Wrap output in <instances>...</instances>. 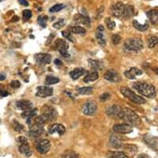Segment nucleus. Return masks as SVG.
<instances>
[{
	"label": "nucleus",
	"instance_id": "nucleus-26",
	"mask_svg": "<svg viewBox=\"0 0 158 158\" xmlns=\"http://www.w3.org/2000/svg\"><path fill=\"white\" fill-rule=\"evenodd\" d=\"M98 78H99V75H98V72H97V71L89 72V73L85 75V79H84V82H93V81H95Z\"/></svg>",
	"mask_w": 158,
	"mask_h": 158
},
{
	"label": "nucleus",
	"instance_id": "nucleus-12",
	"mask_svg": "<svg viewBox=\"0 0 158 158\" xmlns=\"http://www.w3.org/2000/svg\"><path fill=\"white\" fill-rule=\"evenodd\" d=\"M53 94V89L49 86H40L37 90L36 95L41 98H46V97L51 96Z\"/></svg>",
	"mask_w": 158,
	"mask_h": 158
},
{
	"label": "nucleus",
	"instance_id": "nucleus-37",
	"mask_svg": "<svg viewBox=\"0 0 158 158\" xmlns=\"http://www.w3.org/2000/svg\"><path fill=\"white\" fill-rule=\"evenodd\" d=\"M123 146L127 152H129L131 154H134L135 152L138 151V147L135 145H133V144H126L125 146Z\"/></svg>",
	"mask_w": 158,
	"mask_h": 158
},
{
	"label": "nucleus",
	"instance_id": "nucleus-57",
	"mask_svg": "<svg viewBox=\"0 0 158 158\" xmlns=\"http://www.w3.org/2000/svg\"><path fill=\"white\" fill-rule=\"evenodd\" d=\"M3 1H4V0H0V2H3Z\"/></svg>",
	"mask_w": 158,
	"mask_h": 158
},
{
	"label": "nucleus",
	"instance_id": "nucleus-15",
	"mask_svg": "<svg viewBox=\"0 0 158 158\" xmlns=\"http://www.w3.org/2000/svg\"><path fill=\"white\" fill-rule=\"evenodd\" d=\"M42 112H43V114H45L48 118L49 121L55 120L57 117V113L55 110V108H53L51 106L45 105L42 108Z\"/></svg>",
	"mask_w": 158,
	"mask_h": 158
},
{
	"label": "nucleus",
	"instance_id": "nucleus-17",
	"mask_svg": "<svg viewBox=\"0 0 158 158\" xmlns=\"http://www.w3.org/2000/svg\"><path fill=\"white\" fill-rule=\"evenodd\" d=\"M48 132L51 134H54V133H58L59 135H63L65 132V128L62 124H59V123H55L49 128Z\"/></svg>",
	"mask_w": 158,
	"mask_h": 158
},
{
	"label": "nucleus",
	"instance_id": "nucleus-33",
	"mask_svg": "<svg viewBox=\"0 0 158 158\" xmlns=\"http://www.w3.org/2000/svg\"><path fill=\"white\" fill-rule=\"evenodd\" d=\"M37 113V108H32V109H29L27 111H23V113L22 114V117L23 118H34L36 116Z\"/></svg>",
	"mask_w": 158,
	"mask_h": 158
},
{
	"label": "nucleus",
	"instance_id": "nucleus-55",
	"mask_svg": "<svg viewBox=\"0 0 158 158\" xmlns=\"http://www.w3.org/2000/svg\"><path fill=\"white\" fill-rule=\"evenodd\" d=\"M55 64L58 65H61L62 62H61V61H60L59 59H56V61H55Z\"/></svg>",
	"mask_w": 158,
	"mask_h": 158
},
{
	"label": "nucleus",
	"instance_id": "nucleus-31",
	"mask_svg": "<svg viewBox=\"0 0 158 158\" xmlns=\"http://www.w3.org/2000/svg\"><path fill=\"white\" fill-rule=\"evenodd\" d=\"M132 24H133V26H134L136 29H138V31H141V32H145L146 30L148 29V24L147 23H145L144 24H141L138 23V21L134 20L132 22Z\"/></svg>",
	"mask_w": 158,
	"mask_h": 158
},
{
	"label": "nucleus",
	"instance_id": "nucleus-5",
	"mask_svg": "<svg viewBox=\"0 0 158 158\" xmlns=\"http://www.w3.org/2000/svg\"><path fill=\"white\" fill-rule=\"evenodd\" d=\"M97 109H98L97 103L94 100H90L83 105L82 112L83 114H85V115L92 116V115H94L96 114Z\"/></svg>",
	"mask_w": 158,
	"mask_h": 158
},
{
	"label": "nucleus",
	"instance_id": "nucleus-34",
	"mask_svg": "<svg viewBox=\"0 0 158 158\" xmlns=\"http://www.w3.org/2000/svg\"><path fill=\"white\" fill-rule=\"evenodd\" d=\"M70 33H75V34H81V35H84L86 32V30L85 28L82 27V26H72L70 28Z\"/></svg>",
	"mask_w": 158,
	"mask_h": 158
},
{
	"label": "nucleus",
	"instance_id": "nucleus-27",
	"mask_svg": "<svg viewBox=\"0 0 158 158\" xmlns=\"http://www.w3.org/2000/svg\"><path fill=\"white\" fill-rule=\"evenodd\" d=\"M89 65L91 69H93L94 71L102 70L103 64L100 61H95V60H89Z\"/></svg>",
	"mask_w": 158,
	"mask_h": 158
},
{
	"label": "nucleus",
	"instance_id": "nucleus-58",
	"mask_svg": "<svg viewBox=\"0 0 158 158\" xmlns=\"http://www.w3.org/2000/svg\"><path fill=\"white\" fill-rule=\"evenodd\" d=\"M0 123H1V119H0Z\"/></svg>",
	"mask_w": 158,
	"mask_h": 158
},
{
	"label": "nucleus",
	"instance_id": "nucleus-9",
	"mask_svg": "<svg viewBox=\"0 0 158 158\" xmlns=\"http://www.w3.org/2000/svg\"><path fill=\"white\" fill-rule=\"evenodd\" d=\"M133 130V128L129 123H123V124H116L114 126V131L121 133V134H128L131 133Z\"/></svg>",
	"mask_w": 158,
	"mask_h": 158
},
{
	"label": "nucleus",
	"instance_id": "nucleus-39",
	"mask_svg": "<svg viewBox=\"0 0 158 158\" xmlns=\"http://www.w3.org/2000/svg\"><path fill=\"white\" fill-rule=\"evenodd\" d=\"M65 5L64 4H62V3H59V4H56V5H54L53 7H51L50 9H49V11L51 12H57L59 11H61L62 9L65 8Z\"/></svg>",
	"mask_w": 158,
	"mask_h": 158
},
{
	"label": "nucleus",
	"instance_id": "nucleus-54",
	"mask_svg": "<svg viewBox=\"0 0 158 158\" xmlns=\"http://www.w3.org/2000/svg\"><path fill=\"white\" fill-rule=\"evenodd\" d=\"M51 37H54V34H51V35H50V37H48V41H47V45H49L51 43Z\"/></svg>",
	"mask_w": 158,
	"mask_h": 158
},
{
	"label": "nucleus",
	"instance_id": "nucleus-43",
	"mask_svg": "<svg viewBox=\"0 0 158 158\" xmlns=\"http://www.w3.org/2000/svg\"><path fill=\"white\" fill-rule=\"evenodd\" d=\"M62 36H63L65 38H66L67 40L71 41V42H75V38L73 37V36L71 35L70 32H66V31H63V32H62Z\"/></svg>",
	"mask_w": 158,
	"mask_h": 158
},
{
	"label": "nucleus",
	"instance_id": "nucleus-29",
	"mask_svg": "<svg viewBox=\"0 0 158 158\" xmlns=\"http://www.w3.org/2000/svg\"><path fill=\"white\" fill-rule=\"evenodd\" d=\"M61 158H79V155L73 150H66L62 153Z\"/></svg>",
	"mask_w": 158,
	"mask_h": 158
},
{
	"label": "nucleus",
	"instance_id": "nucleus-3",
	"mask_svg": "<svg viewBox=\"0 0 158 158\" xmlns=\"http://www.w3.org/2000/svg\"><path fill=\"white\" fill-rule=\"evenodd\" d=\"M120 91L123 96L126 97L127 99H128L130 101L138 104H142L146 103V100H144L142 97L139 96L138 94H136L134 92H132L131 90L128 87H121Z\"/></svg>",
	"mask_w": 158,
	"mask_h": 158
},
{
	"label": "nucleus",
	"instance_id": "nucleus-11",
	"mask_svg": "<svg viewBox=\"0 0 158 158\" xmlns=\"http://www.w3.org/2000/svg\"><path fill=\"white\" fill-rule=\"evenodd\" d=\"M104 79L110 81V82H119L121 80V76L118 74L117 70L111 69L108 70L105 74H104Z\"/></svg>",
	"mask_w": 158,
	"mask_h": 158
},
{
	"label": "nucleus",
	"instance_id": "nucleus-36",
	"mask_svg": "<svg viewBox=\"0 0 158 158\" xmlns=\"http://www.w3.org/2000/svg\"><path fill=\"white\" fill-rule=\"evenodd\" d=\"M77 92L79 94H83V95H88L91 94L93 93V88L92 87H82V88L77 89Z\"/></svg>",
	"mask_w": 158,
	"mask_h": 158
},
{
	"label": "nucleus",
	"instance_id": "nucleus-8",
	"mask_svg": "<svg viewBox=\"0 0 158 158\" xmlns=\"http://www.w3.org/2000/svg\"><path fill=\"white\" fill-rule=\"evenodd\" d=\"M36 149L41 154H46L51 148V142L47 139H41L36 142Z\"/></svg>",
	"mask_w": 158,
	"mask_h": 158
},
{
	"label": "nucleus",
	"instance_id": "nucleus-48",
	"mask_svg": "<svg viewBox=\"0 0 158 158\" xmlns=\"http://www.w3.org/2000/svg\"><path fill=\"white\" fill-rule=\"evenodd\" d=\"M109 99H110V94L109 93H104L100 96V100L102 101H106V100H109Z\"/></svg>",
	"mask_w": 158,
	"mask_h": 158
},
{
	"label": "nucleus",
	"instance_id": "nucleus-41",
	"mask_svg": "<svg viewBox=\"0 0 158 158\" xmlns=\"http://www.w3.org/2000/svg\"><path fill=\"white\" fill-rule=\"evenodd\" d=\"M105 24L106 26L108 27L109 30H114L115 28V22L110 19L109 18L105 19Z\"/></svg>",
	"mask_w": 158,
	"mask_h": 158
},
{
	"label": "nucleus",
	"instance_id": "nucleus-44",
	"mask_svg": "<svg viewBox=\"0 0 158 158\" xmlns=\"http://www.w3.org/2000/svg\"><path fill=\"white\" fill-rule=\"evenodd\" d=\"M23 15L24 21L29 20L30 18H32V11H31V10H28V9L24 10L23 12Z\"/></svg>",
	"mask_w": 158,
	"mask_h": 158
},
{
	"label": "nucleus",
	"instance_id": "nucleus-25",
	"mask_svg": "<svg viewBox=\"0 0 158 158\" xmlns=\"http://www.w3.org/2000/svg\"><path fill=\"white\" fill-rule=\"evenodd\" d=\"M48 121H49L48 118H47L45 114H42L41 115H40V116H38V117H37L36 118H34V125L43 128L45 123H47Z\"/></svg>",
	"mask_w": 158,
	"mask_h": 158
},
{
	"label": "nucleus",
	"instance_id": "nucleus-20",
	"mask_svg": "<svg viewBox=\"0 0 158 158\" xmlns=\"http://www.w3.org/2000/svg\"><path fill=\"white\" fill-rule=\"evenodd\" d=\"M144 142L147 144V146L153 149H156L158 147V139L151 135H146L144 137Z\"/></svg>",
	"mask_w": 158,
	"mask_h": 158
},
{
	"label": "nucleus",
	"instance_id": "nucleus-10",
	"mask_svg": "<svg viewBox=\"0 0 158 158\" xmlns=\"http://www.w3.org/2000/svg\"><path fill=\"white\" fill-rule=\"evenodd\" d=\"M124 4L122 3H118L111 7V14L115 18H123L124 12Z\"/></svg>",
	"mask_w": 158,
	"mask_h": 158
},
{
	"label": "nucleus",
	"instance_id": "nucleus-38",
	"mask_svg": "<svg viewBox=\"0 0 158 158\" xmlns=\"http://www.w3.org/2000/svg\"><path fill=\"white\" fill-rule=\"evenodd\" d=\"M157 44L158 37H156V36H149V37H148V47L150 48H152Z\"/></svg>",
	"mask_w": 158,
	"mask_h": 158
},
{
	"label": "nucleus",
	"instance_id": "nucleus-13",
	"mask_svg": "<svg viewBox=\"0 0 158 158\" xmlns=\"http://www.w3.org/2000/svg\"><path fill=\"white\" fill-rule=\"evenodd\" d=\"M121 112H122V108H120L119 106L116 105V104H114V105L107 108L106 114H108V116H109L110 118H120Z\"/></svg>",
	"mask_w": 158,
	"mask_h": 158
},
{
	"label": "nucleus",
	"instance_id": "nucleus-46",
	"mask_svg": "<svg viewBox=\"0 0 158 158\" xmlns=\"http://www.w3.org/2000/svg\"><path fill=\"white\" fill-rule=\"evenodd\" d=\"M121 41V37L119 35H114L112 36V42L114 45H118L119 44V42Z\"/></svg>",
	"mask_w": 158,
	"mask_h": 158
},
{
	"label": "nucleus",
	"instance_id": "nucleus-21",
	"mask_svg": "<svg viewBox=\"0 0 158 158\" xmlns=\"http://www.w3.org/2000/svg\"><path fill=\"white\" fill-rule=\"evenodd\" d=\"M109 144H110V146H111L112 147L116 148V149L121 148V147L123 146V142H122L121 138L118 137L116 135H112L111 137H110Z\"/></svg>",
	"mask_w": 158,
	"mask_h": 158
},
{
	"label": "nucleus",
	"instance_id": "nucleus-22",
	"mask_svg": "<svg viewBox=\"0 0 158 158\" xmlns=\"http://www.w3.org/2000/svg\"><path fill=\"white\" fill-rule=\"evenodd\" d=\"M146 16L151 22V23L153 25H157L158 24V10L156 9H152L148 12H146Z\"/></svg>",
	"mask_w": 158,
	"mask_h": 158
},
{
	"label": "nucleus",
	"instance_id": "nucleus-1",
	"mask_svg": "<svg viewBox=\"0 0 158 158\" xmlns=\"http://www.w3.org/2000/svg\"><path fill=\"white\" fill-rule=\"evenodd\" d=\"M132 87L138 90L141 94L147 98H154L156 96V89L152 85L146 82H135L132 84Z\"/></svg>",
	"mask_w": 158,
	"mask_h": 158
},
{
	"label": "nucleus",
	"instance_id": "nucleus-52",
	"mask_svg": "<svg viewBox=\"0 0 158 158\" xmlns=\"http://www.w3.org/2000/svg\"><path fill=\"white\" fill-rule=\"evenodd\" d=\"M6 79V75L4 73H0V81H3Z\"/></svg>",
	"mask_w": 158,
	"mask_h": 158
},
{
	"label": "nucleus",
	"instance_id": "nucleus-28",
	"mask_svg": "<svg viewBox=\"0 0 158 158\" xmlns=\"http://www.w3.org/2000/svg\"><path fill=\"white\" fill-rule=\"evenodd\" d=\"M85 74V70L82 68H76L70 72V77L73 79H77Z\"/></svg>",
	"mask_w": 158,
	"mask_h": 158
},
{
	"label": "nucleus",
	"instance_id": "nucleus-23",
	"mask_svg": "<svg viewBox=\"0 0 158 158\" xmlns=\"http://www.w3.org/2000/svg\"><path fill=\"white\" fill-rule=\"evenodd\" d=\"M74 21L76 23L83 24V25H86V26H90V20L88 17H86L85 15L82 14H76L74 18Z\"/></svg>",
	"mask_w": 158,
	"mask_h": 158
},
{
	"label": "nucleus",
	"instance_id": "nucleus-14",
	"mask_svg": "<svg viewBox=\"0 0 158 158\" xmlns=\"http://www.w3.org/2000/svg\"><path fill=\"white\" fill-rule=\"evenodd\" d=\"M35 59L39 64L47 65L51 61V56L47 53H38L35 55Z\"/></svg>",
	"mask_w": 158,
	"mask_h": 158
},
{
	"label": "nucleus",
	"instance_id": "nucleus-56",
	"mask_svg": "<svg viewBox=\"0 0 158 158\" xmlns=\"http://www.w3.org/2000/svg\"><path fill=\"white\" fill-rule=\"evenodd\" d=\"M153 70L155 71V73L156 74V75H158V68H155V69H153Z\"/></svg>",
	"mask_w": 158,
	"mask_h": 158
},
{
	"label": "nucleus",
	"instance_id": "nucleus-16",
	"mask_svg": "<svg viewBox=\"0 0 158 158\" xmlns=\"http://www.w3.org/2000/svg\"><path fill=\"white\" fill-rule=\"evenodd\" d=\"M142 75V70H139L138 68L132 67L130 70H126L124 72V75L129 79H135L137 76H139Z\"/></svg>",
	"mask_w": 158,
	"mask_h": 158
},
{
	"label": "nucleus",
	"instance_id": "nucleus-18",
	"mask_svg": "<svg viewBox=\"0 0 158 158\" xmlns=\"http://www.w3.org/2000/svg\"><path fill=\"white\" fill-rule=\"evenodd\" d=\"M16 105L18 108L22 109L23 111H27L29 109H32L33 107V104L31 101L26 100H21L17 101Z\"/></svg>",
	"mask_w": 158,
	"mask_h": 158
},
{
	"label": "nucleus",
	"instance_id": "nucleus-6",
	"mask_svg": "<svg viewBox=\"0 0 158 158\" xmlns=\"http://www.w3.org/2000/svg\"><path fill=\"white\" fill-rule=\"evenodd\" d=\"M55 47L60 51V53L61 54V56H63L64 57H69L70 56V54L68 52L69 45L65 40H63V39H57L55 41Z\"/></svg>",
	"mask_w": 158,
	"mask_h": 158
},
{
	"label": "nucleus",
	"instance_id": "nucleus-51",
	"mask_svg": "<svg viewBox=\"0 0 158 158\" xmlns=\"http://www.w3.org/2000/svg\"><path fill=\"white\" fill-rule=\"evenodd\" d=\"M18 2L20 3V4L23 5V6H28V2L26 0H18Z\"/></svg>",
	"mask_w": 158,
	"mask_h": 158
},
{
	"label": "nucleus",
	"instance_id": "nucleus-53",
	"mask_svg": "<svg viewBox=\"0 0 158 158\" xmlns=\"http://www.w3.org/2000/svg\"><path fill=\"white\" fill-rule=\"evenodd\" d=\"M137 158H151L149 156L146 155V154H142V155H139Z\"/></svg>",
	"mask_w": 158,
	"mask_h": 158
},
{
	"label": "nucleus",
	"instance_id": "nucleus-7",
	"mask_svg": "<svg viewBox=\"0 0 158 158\" xmlns=\"http://www.w3.org/2000/svg\"><path fill=\"white\" fill-rule=\"evenodd\" d=\"M96 40L98 43L101 47H105L107 41H106V35H105V28L103 25H100L97 27L96 33H95Z\"/></svg>",
	"mask_w": 158,
	"mask_h": 158
},
{
	"label": "nucleus",
	"instance_id": "nucleus-19",
	"mask_svg": "<svg viewBox=\"0 0 158 158\" xmlns=\"http://www.w3.org/2000/svg\"><path fill=\"white\" fill-rule=\"evenodd\" d=\"M44 129L41 127H38V126H34L32 127V128H30V132L29 135L30 137L34 138H41L42 135L44 134Z\"/></svg>",
	"mask_w": 158,
	"mask_h": 158
},
{
	"label": "nucleus",
	"instance_id": "nucleus-32",
	"mask_svg": "<svg viewBox=\"0 0 158 158\" xmlns=\"http://www.w3.org/2000/svg\"><path fill=\"white\" fill-rule=\"evenodd\" d=\"M108 158H128L126 153L123 152H110L108 153Z\"/></svg>",
	"mask_w": 158,
	"mask_h": 158
},
{
	"label": "nucleus",
	"instance_id": "nucleus-35",
	"mask_svg": "<svg viewBox=\"0 0 158 158\" xmlns=\"http://www.w3.org/2000/svg\"><path fill=\"white\" fill-rule=\"evenodd\" d=\"M59 82H60V79H58L57 77H55V76L48 75L46 77V79H45V84L47 85H55V84H57Z\"/></svg>",
	"mask_w": 158,
	"mask_h": 158
},
{
	"label": "nucleus",
	"instance_id": "nucleus-24",
	"mask_svg": "<svg viewBox=\"0 0 158 158\" xmlns=\"http://www.w3.org/2000/svg\"><path fill=\"white\" fill-rule=\"evenodd\" d=\"M18 150L20 153H22L23 155L28 157V156H31L32 154V152L31 148H30L29 144H21L18 146Z\"/></svg>",
	"mask_w": 158,
	"mask_h": 158
},
{
	"label": "nucleus",
	"instance_id": "nucleus-30",
	"mask_svg": "<svg viewBox=\"0 0 158 158\" xmlns=\"http://www.w3.org/2000/svg\"><path fill=\"white\" fill-rule=\"evenodd\" d=\"M134 12V8L131 5H126L124 6V12H123V18H130L133 15Z\"/></svg>",
	"mask_w": 158,
	"mask_h": 158
},
{
	"label": "nucleus",
	"instance_id": "nucleus-2",
	"mask_svg": "<svg viewBox=\"0 0 158 158\" xmlns=\"http://www.w3.org/2000/svg\"><path fill=\"white\" fill-rule=\"evenodd\" d=\"M120 119H123L131 125H139L141 123V119L138 114H136L132 109L128 108H122L120 114Z\"/></svg>",
	"mask_w": 158,
	"mask_h": 158
},
{
	"label": "nucleus",
	"instance_id": "nucleus-4",
	"mask_svg": "<svg viewBox=\"0 0 158 158\" xmlns=\"http://www.w3.org/2000/svg\"><path fill=\"white\" fill-rule=\"evenodd\" d=\"M124 47L127 50L138 51L142 49L143 42L139 38H128L124 41Z\"/></svg>",
	"mask_w": 158,
	"mask_h": 158
},
{
	"label": "nucleus",
	"instance_id": "nucleus-42",
	"mask_svg": "<svg viewBox=\"0 0 158 158\" xmlns=\"http://www.w3.org/2000/svg\"><path fill=\"white\" fill-rule=\"evenodd\" d=\"M12 127H13L15 131H17V132H21L23 130V126L21 123L17 122V121H13V122H12Z\"/></svg>",
	"mask_w": 158,
	"mask_h": 158
},
{
	"label": "nucleus",
	"instance_id": "nucleus-50",
	"mask_svg": "<svg viewBox=\"0 0 158 158\" xmlns=\"http://www.w3.org/2000/svg\"><path fill=\"white\" fill-rule=\"evenodd\" d=\"M9 95V93H8V91L6 90H3L2 89H0V96L1 97H6Z\"/></svg>",
	"mask_w": 158,
	"mask_h": 158
},
{
	"label": "nucleus",
	"instance_id": "nucleus-47",
	"mask_svg": "<svg viewBox=\"0 0 158 158\" xmlns=\"http://www.w3.org/2000/svg\"><path fill=\"white\" fill-rule=\"evenodd\" d=\"M10 86L12 89H18L21 86V83L18 80H12V82L10 83Z\"/></svg>",
	"mask_w": 158,
	"mask_h": 158
},
{
	"label": "nucleus",
	"instance_id": "nucleus-49",
	"mask_svg": "<svg viewBox=\"0 0 158 158\" xmlns=\"http://www.w3.org/2000/svg\"><path fill=\"white\" fill-rule=\"evenodd\" d=\"M18 141L20 142V144H28V142H27V139H26L25 137H23V136H20L18 138Z\"/></svg>",
	"mask_w": 158,
	"mask_h": 158
},
{
	"label": "nucleus",
	"instance_id": "nucleus-40",
	"mask_svg": "<svg viewBox=\"0 0 158 158\" xmlns=\"http://www.w3.org/2000/svg\"><path fill=\"white\" fill-rule=\"evenodd\" d=\"M47 16H40L38 17V23L40 24V26L42 27H46L47 26Z\"/></svg>",
	"mask_w": 158,
	"mask_h": 158
},
{
	"label": "nucleus",
	"instance_id": "nucleus-45",
	"mask_svg": "<svg viewBox=\"0 0 158 158\" xmlns=\"http://www.w3.org/2000/svg\"><path fill=\"white\" fill-rule=\"evenodd\" d=\"M65 26V20L64 19H61L59 20L58 22H56L55 23L53 24V26L56 28V29H61V27Z\"/></svg>",
	"mask_w": 158,
	"mask_h": 158
}]
</instances>
